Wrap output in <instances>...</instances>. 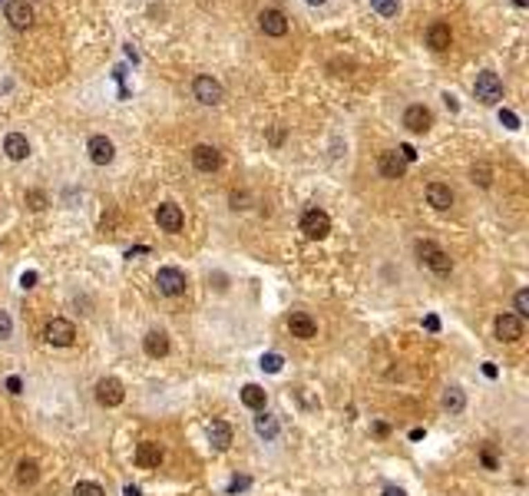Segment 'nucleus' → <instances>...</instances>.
I'll return each mask as SVG.
<instances>
[{
    "mask_svg": "<svg viewBox=\"0 0 529 496\" xmlns=\"http://www.w3.org/2000/svg\"><path fill=\"white\" fill-rule=\"evenodd\" d=\"M417 258H420V261H423V265H427L430 271H434V275H440V278H443V275H450V268H454L450 255L440 248L437 241H427V239L417 241Z\"/></svg>",
    "mask_w": 529,
    "mask_h": 496,
    "instance_id": "obj_1",
    "label": "nucleus"
},
{
    "mask_svg": "<svg viewBox=\"0 0 529 496\" xmlns=\"http://www.w3.org/2000/svg\"><path fill=\"white\" fill-rule=\"evenodd\" d=\"M473 93H476V100L486 106H496L503 100V80H499L493 70H483V73L476 76V83H473Z\"/></svg>",
    "mask_w": 529,
    "mask_h": 496,
    "instance_id": "obj_2",
    "label": "nucleus"
},
{
    "mask_svg": "<svg viewBox=\"0 0 529 496\" xmlns=\"http://www.w3.org/2000/svg\"><path fill=\"white\" fill-rule=\"evenodd\" d=\"M192 93H196L198 103H205V106H219L222 100H225L222 83H219L215 76H209V73H198L196 80H192Z\"/></svg>",
    "mask_w": 529,
    "mask_h": 496,
    "instance_id": "obj_3",
    "label": "nucleus"
},
{
    "mask_svg": "<svg viewBox=\"0 0 529 496\" xmlns=\"http://www.w3.org/2000/svg\"><path fill=\"white\" fill-rule=\"evenodd\" d=\"M44 338L50 341L53 347H70L76 341V328L73 321H66V318H53L50 324L44 328Z\"/></svg>",
    "mask_w": 529,
    "mask_h": 496,
    "instance_id": "obj_4",
    "label": "nucleus"
},
{
    "mask_svg": "<svg viewBox=\"0 0 529 496\" xmlns=\"http://www.w3.org/2000/svg\"><path fill=\"white\" fill-rule=\"evenodd\" d=\"M301 232L308 239H328V232H331V219H328V212L321 209H308L301 215Z\"/></svg>",
    "mask_w": 529,
    "mask_h": 496,
    "instance_id": "obj_5",
    "label": "nucleus"
},
{
    "mask_svg": "<svg viewBox=\"0 0 529 496\" xmlns=\"http://www.w3.org/2000/svg\"><path fill=\"white\" fill-rule=\"evenodd\" d=\"M156 285H159V291L163 295H169V298H179V295H185V275H182L179 268H159V275H156Z\"/></svg>",
    "mask_w": 529,
    "mask_h": 496,
    "instance_id": "obj_6",
    "label": "nucleus"
},
{
    "mask_svg": "<svg viewBox=\"0 0 529 496\" xmlns=\"http://www.w3.org/2000/svg\"><path fill=\"white\" fill-rule=\"evenodd\" d=\"M258 30L265 33V37H285L288 17L281 14V10H275V7H265V10L258 14Z\"/></svg>",
    "mask_w": 529,
    "mask_h": 496,
    "instance_id": "obj_7",
    "label": "nucleus"
},
{
    "mask_svg": "<svg viewBox=\"0 0 529 496\" xmlns=\"http://www.w3.org/2000/svg\"><path fill=\"white\" fill-rule=\"evenodd\" d=\"M288 331L298 341H311V338H317V321L308 311H291L288 315Z\"/></svg>",
    "mask_w": 529,
    "mask_h": 496,
    "instance_id": "obj_8",
    "label": "nucleus"
},
{
    "mask_svg": "<svg viewBox=\"0 0 529 496\" xmlns=\"http://www.w3.org/2000/svg\"><path fill=\"white\" fill-rule=\"evenodd\" d=\"M156 222H159L163 232L176 235V232H182V226H185V215H182V209L176 202H163V205L156 209Z\"/></svg>",
    "mask_w": 529,
    "mask_h": 496,
    "instance_id": "obj_9",
    "label": "nucleus"
},
{
    "mask_svg": "<svg viewBox=\"0 0 529 496\" xmlns=\"http://www.w3.org/2000/svg\"><path fill=\"white\" fill-rule=\"evenodd\" d=\"M430 122H434V113H430L427 106L414 103V106L404 109V129H407V133H427Z\"/></svg>",
    "mask_w": 529,
    "mask_h": 496,
    "instance_id": "obj_10",
    "label": "nucleus"
},
{
    "mask_svg": "<svg viewBox=\"0 0 529 496\" xmlns=\"http://www.w3.org/2000/svg\"><path fill=\"white\" fill-rule=\"evenodd\" d=\"M493 331H496L499 341H510L513 345V341H519L526 334V324H523V318H516V315H499Z\"/></svg>",
    "mask_w": 529,
    "mask_h": 496,
    "instance_id": "obj_11",
    "label": "nucleus"
},
{
    "mask_svg": "<svg viewBox=\"0 0 529 496\" xmlns=\"http://www.w3.org/2000/svg\"><path fill=\"white\" fill-rule=\"evenodd\" d=\"M122 397H126V391H122V384L116 377H103V380L96 384V401L103 407H120Z\"/></svg>",
    "mask_w": 529,
    "mask_h": 496,
    "instance_id": "obj_12",
    "label": "nucleus"
},
{
    "mask_svg": "<svg viewBox=\"0 0 529 496\" xmlns=\"http://www.w3.org/2000/svg\"><path fill=\"white\" fill-rule=\"evenodd\" d=\"M192 165H196L198 172H215V169L222 165V152L215 149V146L198 143L196 149H192Z\"/></svg>",
    "mask_w": 529,
    "mask_h": 496,
    "instance_id": "obj_13",
    "label": "nucleus"
},
{
    "mask_svg": "<svg viewBox=\"0 0 529 496\" xmlns=\"http://www.w3.org/2000/svg\"><path fill=\"white\" fill-rule=\"evenodd\" d=\"M450 40H454V33H450V24H443V20H434V24L427 27V46H430L434 53H443V50H450Z\"/></svg>",
    "mask_w": 529,
    "mask_h": 496,
    "instance_id": "obj_14",
    "label": "nucleus"
},
{
    "mask_svg": "<svg viewBox=\"0 0 529 496\" xmlns=\"http://www.w3.org/2000/svg\"><path fill=\"white\" fill-rule=\"evenodd\" d=\"M7 20H10L14 30H27L33 24V7L27 0H10V3H7Z\"/></svg>",
    "mask_w": 529,
    "mask_h": 496,
    "instance_id": "obj_15",
    "label": "nucleus"
},
{
    "mask_svg": "<svg viewBox=\"0 0 529 496\" xmlns=\"http://www.w3.org/2000/svg\"><path fill=\"white\" fill-rule=\"evenodd\" d=\"M86 152H90V159L96 165H109L113 163V156H116V146H113V139H106V136H93L90 143H86Z\"/></svg>",
    "mask_w": 529,
    "mask_h": 496,
    "instance_id": "obj_16",
    "label": "nucleus"
},
{
    "mask_svg": "<svg viewBox=\"0 0 529 496\" xmlns=\"http://www.w3.org/2000/svg\"><path fill=\"white\" fill-rule=\"evenodd\" d=\"M136 463L142 470H156V466L163 463V447L156 443V440H142L136 447Z\"/></svg>",
    "mask_w": 529,
    "mask_h": 496,
    "instance_id": "obj_17",
    "label": "nucleus"
},
{
    "mask_svg": "<svg viewBox=\"0 0 529 496\" xmlns=\"http://www.w3.org/2000/svg\"><path fill=\"white\" fill-rule=\"evenodd\" d=\"M378 169H380L384 179H400V176L407 172V163L400 159V152H380Z\"/></svg>",
    "mask_w": 529,
    "mask_h": 496,
    "instance_id": "obj_18",
    "label": "nucleus"
},
{
    "mask_svg": "<svg viewBox=\"0 0 529 496\" xmlns=\"http://www.w3.org/2000/svg\"><path fill=\"white\" fill-rule=\"evenodd\" d=\"M427 202H430L437 212H447L450 205H454V192H450V185H443V182H430V185H427Z\"/></svg>",
    "mask_w": 529,
    "mask_h": 496,
    "instance_id": "obj_19",
    "label": "nucleus"
},
{
    "mask_svg": "<svg viewBox=\"0 0 529 496\" xmlns=\"http://www.w3.org/2000/svg\"><path fill=\"white\" fill-rule=\"evenodd\" d=\"M3 152H7V159H14V163H24V159L30 156V143H27V136L7 133V139H3Z\"/></svg>",
    "mask_w": 529,
    "mask_h": 496,
    "instance_id": "obj_20",
    "label": "nucleus"
},
{
    "mask_svg": "<svg viewBox=\"0 0 529 496\" xmlns=\"http://www.w3.org/2000/svg\"><path fill=\"white\" fill-rule=\"evenodd\" d=\"M37 480H40V463H37L33 457L17 460V483H20V486H33Z\"/></svg>",
    "mask_w": 529,
    "mask_h": 496,
    "instance_id": "obj_21",
    "label": "nucleus"
},
{
    "mask_svg": "<svg viewBox=\"0 0 529 496\" xmlns=\"http://www.w3.org/2000/svg\"><path fill=\"white\" fill-rule=\"evenodd\" d=\"M209 440H212L215 450H228V447H232V427H228L225 421H212Z\"/></svg>",
    "mask_w": 529,
    "mask_h": 496,
    "instance_id": "obj_22",
    "label": "nucleus"
},
{
    "mask_svg": "<svg viewBox=\"0 0 529 496\" xmlns=\"http://www.w3.org/2000/svg\"><path fill=\"white\" fill-rule=\"evenodd\" d=\"M142 347H146L149 358H166L169 354V338L163 334V331H149L146 341H142Z\"/></svg>",
    "mask_w": 529,
    "mask_h": 496,
    "instance_id": "obj_23",
    "label": "nucleus"
},
{
    "mask_svg": "<svg viewBox=\"0 0 529 496\" xmlns=\"http://www.w3.org/2000/svg\"><path fill=\"white\" fill-rule=\"evenodd\" d=\"M265 401H268V397H265V391H261L258 384H245L242 387V404L245 407H252V410H265Z\"/></svg>",
    "mask_w": 529,
    "mask_h": 496,
    "instance_id": "obj_24",
    "label": "nucleus"
},
{
    "mask_svg": "<svg viewBox=\"0 0 529 496\" xmlns=\"http://www.w3.org/2000/svg\"><path fill=\"white\" fill-rule=\"evenodd\" d=\"M443 407L450 410V414H463V407H467V397L460 387H447L443 391Z\"/></svg>",
    "mask_w": 529,
    "mask_h": 496,
    "instance_id": "obj_25",
    "label": "nucleus"
},
{
    "mask_svg": "<svg viewBox=\"0 0 529 496\" xmlns=\"http://www.w3.org/2000/svg\"><path fill=\"white\" fill-rule=\"evenodd\" d=\"M255 430H258V437L275 440V437H278V421H275L272 414H261V417H255Z\"/></svg>",
    "mask_w": 529,
    "mask_h": 496,
    "instance_id": "obj_26",
    "label": "nucleus"
},
{
    "mask_svg": "<svg viewBox=\"0 0 529 496\" xmlns=\"http://www.w3.org/2000/svg\"><path fill=\"white\" fill-rule=\"evenodd\" d=\"M470 176H473V182H476V185H483V189H490V185H493V169H490L486 163H476L473 169H470Z\"/></svg>",
    "mask_w": 529,
    "mask_h": 496,
    "instance_id": "obj_27",
    "label": "nucleus"
},
{
    "mask_svg": "<svg viewBox=\"0 0 529 496\" xmlns=\"http://www.w3.org/2000/svg\"><path fill=\"white\" fill-rule=\"evenodd\" d=\"M371 7H374L380 17H397L400 14V0H371Z\"/></svg>",
    "mask_w": 529,
    "mask_h": 496,
    "instance_id": "obj_28",
    "label": "nucleus"
},
{
    "mask_svg": "<svg viewBox=\"0 0 529 496\" xmlns=\"http://www.w3.org/2000/svg\"><path fill=\"white\" fill-rule=\"evenodd\" d=\"M513 304H516V311H513V315L526 321V318H529V291H526V288H519V291H516Z\"/></svg>",
    "mask_w": 529,
    "mask_h": 496,
    "instance_id": "obj_29",
    "label": "nucleus"
},
{
    "mask_svg": "<svg viewBox=\"0 0 529 496\" xmlns=\"http://www.w3.org/2000/svg\"><path fill=\"white\" fill-rule=\"evenodd\" d=\"M73 496H106V493H103V486H100V483H90V480H83V483H76Z\"/></svg>",
    "mask_w": 529,
    "mask_h": 496,
    "instance_id": "obj_30",
    "label": "nucleus"
},
{
    "mask_svg": "<svg viewBox=\"0 0 529 496\" xmlns=\"http://www.w3.org/2000/svg\"><path fill=\"white\" fill-rule=\"evenodd\" d=\"M281 354H265V358H261V367H265V371H268V374H278V371H281Z\"/></svg>",
    "mask_w": 529,
    "mask_h": 496,
    "instance_id": "obj_31",
    "label": "nucleus"
},
{
    "mask_svg": "<svg viewBox=\"0 0 529 496\" xmlns=\"http://www.w3.org/2000/svg\"><path fill=\"white\" fill-rule=\"evenodd\" d=\"M27 205H30V209H46V196L44 192H40V189H30V192H27Z\"/></svg>",
    "mask_w": 529,
    "mask_h": 496,
    "instance_id": "obj_32",
    "label": "nucleus"
},
{
    "mask_svg": "<svg viewBox=\"0 0 529 496\" xmlns=\"http://www.w3.org/2000/svg\"><path fill=\"white\" fill-rule=\"evenodd\" d=\"M10 331H14L10 315H7V311H0V338H10Z\"/></svg>",
    "mask_w": 529,
    "mask_h": 496,
    "instance_id": "obj_33",
    "label": "nucleus"
},
{
    "mask_svg": "<svg viewBox=\"0 0 529 496\" xmlns=\"http://www.w3.org/2000/svg\"><path fill=\"white\" fill-rule=\"evenodd\" d=\"M248 486H252V480L248 477H239V480L228 483V493H239V490H248Z\"/></svg>",
    "mask_w": 529,
    "mask_h": 496,
    "instance_id": "obj_34",
    "label": "nucleus"
},
{
    "mask_svg": "<svg viewBox=\"0 0 529 496\" xmlns=\"http://www.w3.org/2000/svg\"><path fill=\"white\" fill-rule=\"evenodd\" d=\"M499 120L506 122L510 129H516V126H519V120H516V116H513V113H510V109H499Z\"/></svg>",
    "mask_w": 529,
    "mask_h": 496,
    "instance_id": "obj_35",
    "label": "nucleus"
},
{
    "mask_svg": "<svg viewBox=\"0 0 529 496\" xmlns=\"http://www.w3.org/2000/svg\"><path fill=\"white\" fill-rule=\"evenodd\" d=\"M20 387H24V384H20V377H7V391H10V394H20Z\"/></svg>",
    "mask_w": 529,
    "mask_h": 496,
    "instance_id": "obj_36",
    "label": "nucleus"
},
{
    "mask_svg": "<svg viewBox=\"0 0 529 496\" xmlns=\"http://www.w3.org/2000/svg\"><path fill=\"white\" fill-rule=\"evenodd\" d=\"M423 324H427V331H440V318H437V315H430L427 321H423Z\"/></svg>",
    "mask_w": 529,
    "mask_h": 496,
    "instance_id": "obj_37",
    "label": "nucleus"
},
{
    "mask_svg": "<svg viewBox=\"0 0 529 496\" xmlns=\"http://www.w3.org/2000/svg\"><path fill=\"white\" fill-rule=\"evenodd\" d=\"M33 282H37V275H33V271H27V275L20 278V285H24V288H33Z\"/></svg>",
    "mask_w": 529,
    "mask_h": 496,
    "instance_id": "obj_38",
    "label": "nucleus"
},
{
    "mask_svg": "<svg viewBox=\"0 0 529 496\" xmlns=\"http://www.w3.org/2000/svg\"><path fill=\"white\" fill-rule=\"evenodd\" d=\"M480 460H483V466H490V470H496V460H493V453H486V450H483V457H480Z\"/></svg>",
    "mask_w": 529,
    "mask_h": 496,
    "instance_id": "obj_39",
    "label": "nucleus"
},
{
    "mask_svg": "<svg viewBox=\"0 0 529 496\" xmlns=\"http://www.w3.org/2000/svg\"><path fill=\"white\" fill-rule=\"evenodd\" d=\"M380 496H407V493H404L400 486H387V490H384V493H380Z\"/></svg>",
    "mask_w": 529,
    "mask_h": 496,
    "instance_id": "obj_40",
    "label": "nucleus"
},
{
    "mask_svg": "<svg viewBox=\"0 0 529 496\" xmlns=\"http://www.w3.org/2000/svg\"><path fill=\"white\" fill-rule=\"evenodd\" d=\"M126 496H142V493H139V486H126Z\"/></svg>",
    "mask_w": 529,
    "mask_h": 496,
    "instance_id": "obj_41",
    "label": "nucleus"
},
{
    "mask_svg": "<svg viewBox=\"0 0 529 496\" xmlns=\"http://www.w3.org/2000/svg\"><path fill=\"white\" fill-rule=\"evenodd\" d=\"M304 3H311V7H324L328 0H304Z\"/></svg>",
    "mask_w": 529,
    "mask_h": 496,
    "instance_id": "obj_42",
    "label": "nucleus"
}]
</instances>
